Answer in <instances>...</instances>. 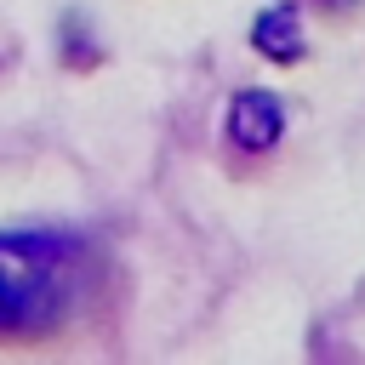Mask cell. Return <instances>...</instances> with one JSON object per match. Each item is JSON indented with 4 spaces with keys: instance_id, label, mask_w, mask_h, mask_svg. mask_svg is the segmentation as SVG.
Segmentation results:
<instances>
[{
    "instance_id": "obj_1",
    "label": "cell",
    "mask_w": 365,
    "mask_h": 365,
    "mask_svg": "<svg viewBox=\"0 0 365 365\" xmlns=\"http://www.w3.org/2000/svg\"><path fill=\"white\" fill-rule=\"evenodd\" d=\"M80 251L57 234H0V336L29 342L68 319Z\"/></svg>"
},
{
    "instance_id": "obj_2",
    "label": "cell",
    "mask_w": 365,
    "mask_h": 365,
    "mask_svg": "<svg viewBox=\"0 0 365 365\" xmlns=\"http://www.w3.org/2000/svg\"><path fill=\"white\" fill-rule=\"evenodd\" d=\"M279 131H285V103L274 91H257L251 86V91H240L228 103V137L240 148H274Z\"/></svg>"
},
{
    "instance_id": "obj_3",
    "label": "cell",
    "mask_w": 365,
    "mask_h": 365,
    "mask_svg": "<svg viewBox=\"0 0 365 365\" xmlns=\"http://www.w3.org/2000/svg\"><path fill=\"white\" fill-rule=\"evenodd\" d=\"M257 46L268 51V57H302V23H297V11L291 6H279V11H262L257 17Z\"/></svg>"
}]
</instances>
